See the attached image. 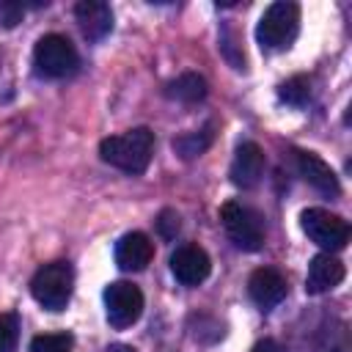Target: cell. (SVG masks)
I'll return each instance as SVG.
<instances>
[{
    "label": "cell",
    "instance_id": "cell-1",
    "mask_svg": "<svg viewBox=\"0 0 352 352\" xmlns=\"http://www.w3.org/2000/svg\"><path fill=\"white\" fill-rule=\"evenodd\" d=\"M99 157L124 170V173H143L154 157V132L148 126H135L121 135H110L99 143Z\"/></svg>",
    "mask_w": 352,
    "mask_h": 352
},
{
    "label": "cell",
    "instance_id": "cell-2",
    "mask_svg": "<svg viewBox=\"0 0 352 352\" xmlns=\"http://www.w3.org/2000/svg\"><path fill=\"white\" fill-rule=\"evenodd\" d=\"M297 33H300V6L297 3H289V0L272 3L261 14V19L256 25V41L267 52L289 50L294 44Z\"/></svg>",
    "mask_w": 352,
    "mask_h": 352
},
{
    "label": "cell",
    "instance_id": "cell-3",
    "mask_svg": "<svg viewBox=\"0 0 352 352\" xmlns=\"http://www.w3.org/2000/svg\"><path fill=\"white\" fill-rule=\"evenodd\" d=\"M74 292V270L69 261H50L36 270L30 280L33 300L47 311H63Z\"/></svg>",
    "mask_w": 352,
    "mask_h": 352
},
{
    "label": "cell",
    "instance_id": "cell-4",
    "mask_svg": "<svg viewBox=\"0 0 352 352\" xmlns=\"http://www.w3.org/2000/svg\"><path fill=\"white\" fill-rule=\"evenodd\" d=\"M77 50L74 44L60 33H47L33 47V66L38 77L60 80L77 69Z\"/></svg>",
    "mask_w": 352,
    "mask_h": 352
},
{
    "label": "cell",
    "instance_id": "cell-5",
    "mask_svg": "<svg viewBox=\"0 0 352 352\" xmlns=\"http://www.w3.org/2000/svg\"><path fill=\"white\" fill-rule=\"evenodd\" d=\"M300 228L324 253H336V250L346 248V242H349V223L341 214L319 209V206H311L300 214Z\"/></svg>",
    "mask_w": 352,
    "mask_h": 352
},
{
    "label": "cell",
    "instance_id": "cell-6",
    "mask_svg": "<svg viewBox=\"0 0 352 352\" xmlns=\"http://www.w3.org/2000/svg\"><path fill=\"white\" fill-rule=\"evenodd\" d=\"M220 223H223L228 239H231L239 250H248V253L261 250V245H264V223H261V217H258L250 206L236 204V201L223 204V209H220Z\"/></svg>",
    "mask_w": 352,
    "mask_h": 352
},
{
    "label": "cell",
    "instance_id": "cell-7",
    "mask_svg": "<svg viewBox=\"0 0 352 352\" xmlns=\"http://www.w3.org/2000/svg\"><path fill=\"white\" fill-rule=\"evenodd\" d=\"M104 314L113 327H129L143 314V292L129 280H113L104 289Z\"/></svg>",
    "mask_w": 352,
    "mask_h": 352
},
{
    "label": "cell",
    "instance_id": "cell-8",
    "mask_svg": "<svg viewBox=\"0 0 352 352\" xmlns=\"http://www.w3.org/2000/svg\"><path fill=\"white\" fill-rule=\"evenodd\" d=\"M170 272L182 286H198L209 278L212 272V261L206 256L204 248L198 245H182L173 250L170 256Z\"/></svg>",
    "mask_w": 352,
    "mask_h": 352
},
{
    "label": "cell",
    "instance_id": "cell-9",
    "mask_svg": "<svg viewBox=\"0 0 352 352\" xmlns=\"http://www.w3.org/2000/svg\"><path fill=\"white\" fill-rule=\"evenodd\" d=\"M264 165H267V160H264L261 146L253 143V140H245V143H239L236 151H234L231 170H228V173H231V182H234L236 187H242V190H250V187H256V184L261 182Z\"/></svg>",
    "mask_w": 352,
    "mask_h": 352
},
{
    "label": "cell",
    "instance_id": "cell-10",
    "mask_svg": "<svg viewBox=\"0 0 352 352\" xmlns=\"http://www.w3.org/2000/svg\"><path fill=\"white\" fill-rule=\"evenodd\" d=\"M286 292H289L286 278H283L278 270H272V267H258V270L250 275V280H248V294H250V300H253L261 311L275 308V305L286 297Z\"/></svg>",
    "mask_w": 352,
    "mask_h": 352
},
{
    "label": "cell",
    "instance_id": "cell-11",
    "mask_svg": "<svg viewBox=\"0 0 352 352\" xmlns=\"http://www.w3.org/2000/svg\"><path fill=\"white\" fill-rule=\"evenodd\" d=\"M154 258V242L143 231H129L116 242V264L124 272H140Z\"/></svg>",
    "mask_w": 352,
    "mask_h": 352
},
{
    "label": "cell",
    "instance_id": "cell-12",
    "mask_svg": "<svg viewBox=\"0 0 352 352\" xmlns=\"http://www.w3.org/2000/svg\"><path fill=\"white\" fill-rule=\"evenodd\" d=\"M346 270L341 264L338 256L333 253H316L308 264V275H305V292L308 294H324L330 289H336L344 280Z\"/></svg>",
    "mask_w": 352,
    "mask_h": 352
},
{
    "label": "cell",
    "instance_id": "cell-13",
    "mask_svg": "<svg viewBox=\"0 0 352 352\" xmlns=\"http://www.w3.org/2000/svg\"><path fill=\"white\" fill-rule=\"evenodd\" d=\"M74 19L85 38L99 41L113 30V11L102 0H80L74 6Z\"/></svg>",
    "mask_w": 352,
    "mask_h": 352
},
{
    "label": "cell",
    "instance_id": "cell-14",
    "mask_svg": "<svg viewBox=\"0 0 352 352\" xmlns=\"http://www.w3.org/2000/svg\"><path fill=\"white\" fill-rule=\"evenodd\" d=\"M297 168H300V176L314 190H319L322 195H338L341 192L338 176L333 173V168L319 154H314V151H297Z\"/></svg>",
    "mask_w": 352,
    "mask_h": 352
},
{
    "label": "cell",
    "instance_id": "cell-15",
    "mask_svg": "<svg viewBox=\"0 0 352 352\" xmlns=\"http://www.w3.org/2000/svg\"><path fill=\"white\" fill-rule=\"evenodd\" d=\"M165 96H170L176 102H184V104H195L206 96V80L195 72H184V74H179L176 80H170L165 85Z\"/></svg>",
    "mask_w": 352,
    "mask_h": 352
},
{
    "label": "cell",
    "instance_id": "cell-16",
    "mask_svg": "<svg viewBox=\"0 0 352 352\" xmlns=\"http://www.w3.org/2000/svg\"><path fill=\"white\" fill-rule=\"evenodd\" d=\"M214 140V124H206L204 129H195V132H187V135H179L173 140V148L182 160H195L201 157Z\"/></svg>",
    "mask_w": 352,
    "mask_h": 352
},
{
    "label": "cell",
    "instance_id": "cell-17",
    "mask_svg": "<svg viewBox=\"0 0 352 352\" xmlns=\"http://www.w3.org/2000/svg\"><path fill=\"white\" fill-rule=\"evenodd\" d=\"M278 96H280V102H286L292 107H302L311 99V82H308V77H302V74L289 77L286 82L278 85Z\"/></svg>",
    "mask_w": 352,
    "mask_h": 352
},
{
    "label": "cell",
    "instance_id": "cell-18",
    "mask_svg": "<svg viewBox=\"0 0 352 352\" xmlns=\"http://www.w3.org/2000/svg\"><path fill=\"white\" fill-rule=\"evenodd\" d=\"M74 338L69 333H41L30 341V352H72Z\"/></svg>",
    "mask_w": 352,
    "mask_h": 352
},
{
    "label": "cell",
    "instance_id": "cell-19",
    "mask_svg": "<svg viewBox=\"0 0 352 352\" xmlns=\"http://www.w3.org/2000/svg\"><path fill=\"white\" fill-rule=\"evenodd\" d=\"M19 341V319L16 314H0V352H14Z\"/></svg>",
    "mask_w": 352,
    "mask_h": 352
},
{
    "label": "cell",
    "instance_id": "cell-20",
    "mask_svg": "<svg viewBox=\"0 0 352 352\" xmlns=\"http://www.w3.org/2000/svg\"><path fill=\"white\" fill-rule=\"evenodd\" d=\"M179 228H182V220H179V214L173 209H162L157 214V231H160L162 239H173L179 234Z\"/></svg>",
    "mask_w": 352,
    "mask_h": 352
},
{
    "label": "cell",
    "instance_id": "cell-21",
    "mask_svg": "<svg viewBox=\"0 0 352 352\" xmlns=\"http://www.w3.org/2000/svg\"><path fill=\"white\" fill-rule=\"evenodd\" d=\"M22 14H25L22 3L0 0V25H3V28H14V25H19V22H22Z\"/></svg>",
    "mask_w": 352,
    "mask_h": 352
},
{
    "label": "cell",
    "instance_id": "cell-22",
    "mask_svg": "<svg viewBox=\"0 0 352 352\" xmlns=\"http://www.w3.org/2000/svg\"><path fill=\"white\" fill-rule=\"evenodd\" d=\"M250 352H283V349H280V346H278L272 338H264V341H258V344H256Z\"/></svg>",
    "mask_w": 352,
    "mask_h": 352
},
{
    "label": "cell",
    "instance_id": "cell-23",
    "mask_svg": "<svg viewBox=\"0 0 352 352\" xmlns=\"http://www.w3.org/2000/svg\"><path fill=\"white\" fill-rule=\"evenodd\" d=\"M110 352H135L132 346H126V344H113L110 346Z\"/></svg>",
    "mask_w": 352,
    "mask_h": 352
}]
</instances>
